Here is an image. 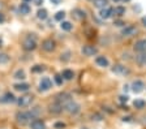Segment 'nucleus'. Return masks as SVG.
<instances>
[{
	"label": "nucleus",
	"instance_id": "nucleus-1",
	"mask_svg": "<svg viewBox=\"0 0 146 129\" xmlns=\"http://www.w3.org/2000/svg\"><path fill=\"white\" fill-rule=\"evenodd\" d=\"M40 108L35 107L31 111H24V112H17L16 114V120H17L18 124L21 125H26V124H30L33 120L38 119V116L40 115Z\"/></svg>",
	"mask_w": 146,
	"mask_h": 129
},
{
	"label": "nucleus",
	"instance_id": "nucleus-2",
	"mask_svg": "<svg viewBox=\"0 0 146 129\" xmlns=\"http://www.w3.org/2000/svg\"><path fill=\"white\" fill-rule=\"evenodd\" d=\"M22 47H24L25 51H34L36 48V37L35 34H30L29 37L25 38L24 43H22Z\"/></svg>",
	"mask_w": 146,
	"mask_h": 129
},
{
	"label": "nucleus",
	"instance_id": "nucleus-3",
	"mask_svg": "<svg viewBox=\"0 0 146 129\" xmlns=\"http://www.w3.org/2000/svg\"><path fill=\"white\" fill-rule=\"evenodd\" d=\"M63 110L65 111V112H68L69 115H77L80 111H81V106L72 99L70 102H68V103H65V105L63 106Z\"/></svg>",
	"mask_w": 146,
	"mask_h": 129
},
{
	"label": "nucleus",
	"instance_id": "nucleus-4",
	"mask_svg": "<svg viewBox=\"0 0 146 129\" xmlns=\"http://www.w3.org/2000/svg\"><path fill=\"white\" fill-rule=\"evenodd\" d=\"M34 102V97L33 95H29V94H25V95H21L20 98L16 99V103L18 105V107H29V106L33 105Z\"/></svg>",
	"mask_w": 146,
	"mask_h": 129
},
{
	"label": "nucleus",
	"instance_id": "nucleus-5",
	"mask_svg": "<svg viewBox=\"0 0 146 129\" xmlns=\"http://www.w3.org/2000/svg\"><path fill=\"white\" fill-rule=\"evenodd\" d=\"M72 95H70L69 93H60V94H58L56 95V98H55V102H58L59 105H61V107H63L65 103H68V102L72 101Z\"/></svg>",
	"mask_w": 146,
	"mask_h": 129
},
{
	"label": "nucleus",
	"instance_id": "nucleus-6",
	"mask_svg": "<svg viewBox=\"0 0 146 129\" xmlns=\"http://www.w3.org/2000/svg\"><path fill=\"white\" fill-rule=\"evenodd\" d=\"M52 87V81L50 80L48 77H43L42 80L39 81V91H42V93H46V91H48Z\"/></svg>",
	"mask_w": 146,
	"mask_h": 129
},
{
	"label": "nucleus",
	"instance_id": "nucleus-7",
	"mask_svg": "<svg viewBox=\"0 0 146 129\" xmlns=\"http://www.w3.org/2000/svg\"><path fill=\"white\" fill-rule=\"evenodd\" d=\"M111 71H112V73L117 74V76H127V74H129V69H128L125 65H121V64L113 65V67L111 68Z\"/></svg>",
	"mask_w": 146,
	"mask_h": 129
},
{
	"label": "nucleus",
	"instance_id": "nucleus-8",
	"mask_svg": "<svg viewBox=\"0 0 146 129\" xmlns=\"http://www.w3.org/2000/svg\"><path fill=\"white\" fill-rule=\"evenodd\" d=\"M55 47H56V43H55V40H52L51 38L44 39L42 42V50L46 51V52H52L55 50Z\"/></svg>",
	"mask_w": 146,
	"mask_h": 129
},
{
	"label": "nucleus",
	"instance_id": "nucleus-9",
	"mask_svg": "<svg viewBox=\"0 0 146 129\" xmlns=\"http://www.w3.org/2000/svg\"><path fill=\"white\" fill-rule=\"evenodd\" d=\"M81 52L84 54L85 56H94L95 54L98 52V50H97V47H94V46L86 44V46H84V47L81 48Z\"/></svg>",
	"mask_w": 146,
	"mask_h": 129
},
{
	"label": "nucleus",
	"instance_id": "nucleus-10",
	"mask_svg": "<svg viewBox=\"0 0 146 129\" xmlns=\"http://www.w3.org/2000/svg\"><path fill=\"white\" fill-rule=\"evenodd\" d=\"M137 31L138 30H137L136 26L129 25V26H125V28L121 30V35H124V37H133V35L137 34Z\"/></svg>",
	"mask_w": 146,
	"mask_h": 129
},
{
	"label": "nucleus",
	"instance_id": "nucleus-11",
	"mask_svg": "<svg viewBox=\"0 0 146 129\" xmlns=\"http://www.w3.org/2000/svg\"><path fill=\"white\" fill-rule=\"evenodd\" d=\"M143 87H145V83H143V81H141V80H136V81H133V83H132V91L136 93V94H140V93L143 90Z\"/></svg>",
	"mask_w": 146,
	"mask_h": 129
},
{
	"label": "nucleus",
	"instance_id": "nucleus-12",
	"mask_svg": "<svg viewBox=\"0 0 146 129\" xmlns=\"http://www.w3.org/2000/svg\"><path fill=\"white\" fill-rule=\"evenodd\" d=\"M112 15H113V8H111V7H104V8H102L99 12L100 19H103V20L110 19Z\"/></svg>",
	"mask_w": 146,
	"mask_h": 129
},
{
	"label": "nucleus",
	"instance_id": "nucleus-13",
	"mask_svg": "<svg viewBox=\"0 0 146 129\" xmlns=\"http://www.w3.org/2000/svg\"><path fill=\"white\" fill-rule=\"evenodd\" d=\"M16 99L17 98L13 95V93L7 91L3 97H0V103H13V102H16Z\"/></svg>",
	"mask_w": 146,
	"mask_h": 129
},
{
	"label": "nucleus",
	"instance_id": "nucleus-14",
	"mask_svg": "<svg viewBox=\"0 0 146 129\" xmlns=\"http://www.w3.org/2000/svg\"><path fill=\"white\" fill-rule=\"evenodd\" d=\"M134 51L137 52H146V39H140L134 43Z\"/></svg>",
	"mask_w": 146,
	"mask_h": 129
},
{
	"label": "nucleus",
	"instance_id": "nucleus-15",
	"mask_svg": "<svg viewBox=\"0 0 146 129\" xmlns=\"http://www.w3.org/2000/svg\"><path fill=\"white\" fill-rule=\"evenodd\" d=\"M72 17L74 20H77V21H82V20L86 19V15H85V12H84L82 9H78V8H76V9L72 11Z\"/></svg>",
	"mask_w": 146,
	"mask_h": 129
},
{
	"label": "nucleus",
	"instance_id": "nucleus-16",
	"mask_svg": "<svg viewBox=\"0 0 146 129\" xmlns=\"http://www.w3.org/2000/svg\"><path fill=\"white\" fill-rule=\"evenodd\" d=\"M13 87H15L16 91L26 93V91H29V89H30V85H29V83H26V82H18V83H16Z\"/></svg>",
	"mask_w": 146,
	"mask_h": 129
},
{
	"label": "nucleus",
	"instance_id": "nucleus-17",
	"mask_svg": "<svg viewBox=\"0 0 146 129\" xmlns=\"http://www.w3.org/2000/svg\"><path fill=\"white\" fill-rule=\"evenodd\" d=\"M30 129H46V124L42 120L35 119L30 123Z\"/></svg>",
	"mask_w": 146,
	"mask_h": 129
},
{
	"label": "nucleus",
	"instance_id": "nucleus-18",
	"mask_svg": "<svg viewBox=\"0 0 146 129\" xmlns=\"http://www.w3.org/2000/svg\"><path fill=\"white\" fill-rule=\"evenodd\" d=\"M95 63H97V65H99V67H102V68H106L110 65L108 59H107L106 56H98V58L95 59Z\"/></svg>",
	"mask_w": 146,
	"mask_h": 129
},
{
	"label": "nucleus",
	"instance_id": "nucleus-19",
	"mask_svg": "<svg viewBox=\"0 0 146 129\" xmlns=\"http://www.w3.org/2000/svg\"><path fill=\"white\" fill-rule=\"evenodd\" d=\"M30 11H31V8H30V5H29L27 3H22V4L18 5V12L21 13V15H24V16L29 15Z\"/></svg>",
	"mask_w": 146,
	"mask_h": 129
},
{
	"label": "nucleus",
	"instance_id": "nucleus-20",
	"mask_svg": "<svg viewBox=\"0 0 146 129\" xmlns=\"http://www.w3.org/2000/svg\"><path fill=\"white\" fill-rule=\"evenodd\" d=\"M136 63L141 67H146V52H140V55H137Z\"/></svg>",
	"mask_w": 146,
	"mask_h": 129
},
{
	"label": "nucleus",
	"instance_id": "nucleus-21",
	"mask_svg": "<svg viewBox=\"0 0 146 129\" xmlns=\"http://www.w3.org/2000/svg\"><path fill=\"white\" fill-rule=\"evenodd\" d=\"M61 77H63L65 81H70V80H73V77H74V72L70 71V69H64L63 73H61Z\"/></svg>",
	"mask_w": 146,
	"mask_h": 129
},
{
	"label": "nucleus",
	"instance_id": "nucleus-22",
	"mask_svg": "<svg viewBox=\"0 0 146 129\" xmlns=\"http://www.w3.org/2000/svg\"><path fill=\"white\" fill-rule=\"evenodd\" d=\"M50 111L52 114H60L63 111V107H61V105H59L58 102H55L54 105H50Z\"/></svg>",
	"mask_w": 146,
	"mask_h": 129
},
{
	"label": "nucleus",
	"instance_id": "nucleus-23",
	"mask_svg": "<svg viewBox=\"0 0 146 129\" xmlns=\"http://www.w3.org/2000/svg\"><path fill=\"white\" fill-rule=\"evenodd\" d=\"M125 12H127L125 7L119 5V7H115V8H113V15L117 16V17H121V16H124V15H125Z\"/></svg>",
	"mask_w": 146,
	"mask_h": 129
},
{
	"label": "nucleus",
	"instance_id": "nucleus-24",
	"mask_svg": "<svg viewBox=\"0 0 146 129\" xmlns=\"http://www.w3.org/2000/svg\"><path fill=\"white\" fill-rule=\"evenodd\" d=\"M36 17H38L39 20H42V21L47 20V17H48V12H47V9H44V8L38 9V12H36Z\"/></svg>",
	"mask_w": 146,
	"mask_h": 129
},
{
	"label": "nucleus",
	"instance_id": "nucleus-25",
	"mask_svg": "<svg viewBox=\"0 0 146 129\" xmlns=\"http://www.w3.org/2000/svg\"><path fill=\"white\" fill-rule=\"evenodd\" d=\"M13 78H16V80H25V78H26L25 71L24 69H17V71L15 72V74H13Z\"/></svg>",
	"mask_w": 146,
	"mask_h": 129
},
{
	"label": "nucleus",
	"instance_id": "nucleus-26",
	"mask_svg": "<svg viewBox=\"0 0 146 129\" xmlns=\"http://www.w3.org/2000/svg\"><path fill=\"white\" fill-rule=\"evenodd\" d=\"M133 106L137 108V110H142V108L146 107V102L143 99H136L133 102Z\"/></svg>",
	"mask_w": 146,
	"mask_h": 129
},
{
	"label": "nucleus",
	"instance_id": "nucleus-27",
	"mask_svg": "<svg viewBox=\"0 0 146 129\" xmlns=\"http://www.w3.org/2000/svg\"><path fill=\"white\" fill-rule=\"evenodd\" d=\"M93 4H94V7H97V8H104V7H107V4H108V0H93Z\"/></svg>",
	"mask_w": 146,
	"mask_h": 129
},
{
	"label": "nucleus",
	"instance_id": "nucleus-28",
	"mask_svg": "<svg viewBox=\"0 0 146 129\" xmlns=\"http://www.w3.org/2000/svg\"><path fill=\"white\" fill-rule=\"evenodd\" d=\"M60 28H61V30H64V31H70L73 29V25L70 24L69 21H61Z\"/></svg>",
	"mask_w": 146,
	"mask_h": 129
},
{
	"label": "nucleus",
	"instance_id": "nucleus-29",
	"mask_svg": "<svg viewBox=\"0 0 146 129\" xmlns=\"http://www.w3.org/2000/svg\"><path fill=\"white\" fill-rule=\"evenodd\" d=\"M44 65H34V67H31V72L33 73H42V72H44Z\"/></svg>",
	"mask_w": 146,
	"mask_h": 129
},
{
	"label": "nucleus",
	"instance_id": "nucleus-30",
	"mask_svg": "<svg viewBox=\"0 0 146 129\" xmlns=\"http://www.w3.org/2000/svg\"><path fill=\"white\" fill-rule=\"evenodd\" d=\"M64 17H65V12H64V11H59L58 13H56V15H55V20H56V21H64Z\"/></svg>",
	"mask_w": 146,
	"mask_h": 129
},
{
	"label": "nucleus",
	"instance_id": "nucleus-31",
	"mask_svg": "<svg viewBox=\"0 0 146 129\" xmlns=\"http://www.w3.org/2000/svg\"><path fill=\"white\" fill-rule=\"evenodd\" d=\"M60 60H61V62H64V63H65V62H69V60H70V52H69V51L61 54Z\"/></svg>",
	"mask_w": 146,
	"mask_h": 129
},
{
	"label": "nucleus",
	"instance_id": "nucleus-32",
	"mask_svg": "<svg viewBox=\"0 0 146 129\" xmlns=\"http://www.w3.org/2000/svg\"><path fill=\"white\" fill-rule=\"evenodd\" d=\"M9 62V56L7 54H0V64H7Z\"/></svg>",
	"mask_w": 146,
	"mask_h": 129
},
{
	"label": "nucleus",
	"instance_id": "nucleus-33",
	"mask_svg": "<svg viewBox=\"0 0 146 129\" xmlns=\"http://www.w3.org/2000/svg\"><path fill=\"white\" fill-rule=\"evenodd\" d=\"M54 80H55V82H56V85H59V86H61V85H63V81H64V78H63V77H61V74H55Z\"/></svg>",
	"mask_w": 146,
	"mask_h": 129
},
{
	"label": "nucleus",
	"instance_id": "nucleus-34",
	"mask_svg": "<svg viewBox=\"0 0 146 129\" xmlns=\"http://www.w3.org/2000/svg\"><path fill=\"white\" fill-rule=\"evenodd\" d=\"M65 123H63V121H56V123L54 124V128L55 129H64L65 128Z\"/></svg>",
	"mask_w": 146,
	"mask_h": 129
},
{
	"label": "nucleus",
	"instance_id": "nucleus-35",
	"mask_svg": "<svg viewBox=\"0 0 146 129\" xmlns=\"http://www.w3.org/2000/svg\"><path fill=\"white\" fill-rule=\"evenodd\" d=\"M119 101L121 102V103H127V102H128V95H121V97H119Z\"/></svg>",
	"mask_w": 146,
	"mask_h": 129
},
{
	"label": "nucleus",
	"instance_id": "nucleus-36",
	"mask_svg": "<svg viewBox=\"0 0 146 129\" xmlns=\"http://www.w3.org/2000/svg\"><path fill=\"white\" fill-rule=\"evenodd\" d=\"M34 1V4H35V5H38V7H40L43 4V0H33Z\"/></svg>",
	"mask_w": 146,
	"mask_h": 129
},
{
	"label": "nucleus",
	"instance_id": "nucleus-37",
	"mask_svg": "<svg viewBox=\"0 0 146 129\" xmlns=\"http://www.w3.org/2000/svg\"><path fill=\"white\" fill-rule=\"evenodd\" d=\"M113 25H116V26H123V25H125L123 21H120V20H117V21L113 22Z\"/></svg>",
	"mask_w": 146,
	"mask_h": 129
},
{
	"label": "nucleus",
	"instance_id": "nucleus-38",
	"mask_svg": "<svg viewBox=\"0 0 146 129\" xmlns=\"http://www.w3.org/2000/svg\"><path fill=\"white\" fill-rule=\"evenodd\" d=\"M50 1H51L54 5H59V4L61 3V0H50Z\"/></svg>",
	"mask_w": 146,
	"mask_h": 129
},
{
	"label": "nucleus",
	"instance_id": "nucleus-39",
	"mask_svg": "<svg viewBox=\"0 0 146 129\" xmlns=\"http://www.w3.org/2000/svg\"><path fill=\"white\" fill-rule=\"evenodd\" d=\"M141 22H142V25H143V26H145V28H146V16H143L142 19H141Z\"/></svg>",
	"mask_w": 146,
	"mask_h": 129
},
{
	"label": "nucleus",
	"instance_id": "nucleus-40",
	"mask_svg": "<svg viewBox=\"0 0 146 129\" xmlns=\"http://www.w3.org/2000/svg\"><path fill=\"white\" fill-rule=\"evenodd\" d=\"M133 9H134V11H137V12H140V11H141V7H138V5L136 7V5H134V7H133Z\"/></svg>",
	"mask_w": 146,
	"mask_h": 129
},
{
	"label": "nucleus",
	"instance_id": "nucleus-41",
	"mask_svg": "<svg viewBox=\"0 0 146 129\" xmlns=\"http://www.w3.org/2000/svg\"><path fill=\"white\" fill-rule=\"evenodd\" d=\"M4 15H1V13H0V24H1V22H4Z\"/></svg>",
	"mask_w": 146,
	"mask_h": 129
},
{
	"label": "nucleus",
	"instance_id": "nucleus-42",
	"mask_svg": "<svg viewBox=\"0 0 146 129\" xmlns=\"http://www.w3.org/2000/svg\"><path fill=\"white\" fill-rule=\"evenodd\" d=\"M128 90H129V86L125 85V86H124V91H128Z\"/></svg>",
	"mask_w": 146,
	"mask_h": 129
},
{
	"label": "nucleus",
	"instance_id": "nucleus-43",
	"mask_svg": "<svg viewBox=\"0 0 146 129\" xmlns=\"http://www.w3.org/2000/svg\"><path fill=\"white\" fill-rule=\"evenodd\" d=\"M142 123L146 125V116H143V117H142Z\"/></svg>",
	"mask_w": 146,
	"mask_h": 129
},
{
	"label": "nucleus",
	"instance_id": "nucleus-44",
	"mask_svg": "<svg viewBox=\"0 0 146 129\" xmlns=\"http://www.w3.org/2000/svg\"><path fill=\"white\" fill-rule=\"evenodd\" d=\"M24 3H29V1H31V0H22Z\"/></svg>",
	"mask_w": 146,
	"mask_h": 129
},
{
	"label": "nucleus",
	"instance_id": "nucleus-45",
	"mask_svg": "<svg viewBox=\"0 0 146 129\" xmlns=\"http://www.w3.org/2000/svg\"><path fill=\"white\" fill-rule=\"evenodd\" d=\"M1 44H3V40L0 39V47H1Z\"/></svg>",
	"mask_w": 146,
	"mask_h": 129
},
{
	"label": "nucleus",
	"instance_id": "nucleus-46",
	"mask_svg": "<svg viewBox=\"0 0 146 129\" xmlns=\"http://www.w3.org/2000/svg\"><path fill=\"white\" fill-rule=\"evenodd\" d=\"M123 1H124V3H128V1H131V0H123Z\"/></svg>",
	"mask_w": 146,
	"mask_h": 129
},
{
	"label": "nucleus",
	"instance_id": "nucleus-47",
	"mask_svg": "<svg viewBox=\"0 0 146 129\" xmlns=\"http://www.w3.org/2000/svg\"><path fill=\"white\" fill-rule=\"evenodd\" d=\"M112 1H120V0H112Z\"/></svg>",
	"mask_w": 146,
	"mask_h": 129
},
{
	"label": "nucleus",
	"instance_id": "nucleus-48",
	"mask_svg": "<svg viewBox=\"0 0 146 129\" xmlns=\"http://www.w3.org/2000/svg\"><path fill=\"white\" fill-rule=\"evenodd\" d=\"M82 129H88V128H82Z\"/></svg>",
	"mask_w": 146,
	"mask_h": 129
}]
</instances>
